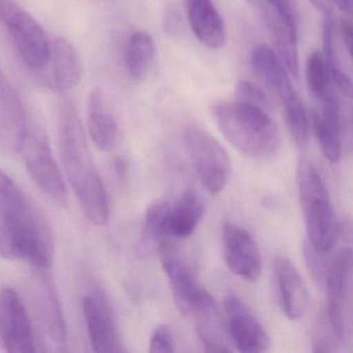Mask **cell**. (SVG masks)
Masks as SVG:
<instances>
[{"label":"cell","mask_w":353,"mask_h":353,"mask_svg":"<svg viewBox=\"0 0 353 353\" xmlns=\"http://www.w3.org/2000/svg\"><path fill=\"white\" fill-rule=\"evenodd\" d=\"M0 23L7 30L26 65L32 69L46 67L51 42L32 14L15 0H0Z\"/></svg>","instance_id":"8992f818"},{"label":"cell","mask_w":353,"mask_h":353,"mask_svg":"<svg viewBox=\"0 0 353 353\" xmlns=\"http://www.w3.org/2000/svg\"><path fill=\"white\" fill-rule=\"evenodd\" d=\"M224 257L229 270L247 282H255L261 276L262 258L254 237L239 225H223Z\"/></svg>","instance_id":"5bb4252c"},{"label":"cell","mask_w":353,"mask_h":353,"mask_svg":"<svg viewBox=\"0 0 353 353\" xmlns=\"http://www.w3.org/2000/svg\"><path fill=\"white\" fill-rule=\"evenodd\" d=\"M297 188L307 241L322 253H330L338 241L336 212L325 183L316 167L303 159L297 164Z\"/></svg>","instance_id":"277c9868"},{"label":"cell","mask_w":353,"mask_h":353,"mask_svg":"<svg viewBox=\"0 0 353 353\" xmlns=\"http://www.w3.org/2000/svg\"><path fill=\"white\" fill-rule=\"evenodd\" d=\"M48 63H51L50 84L53 90L68 92L79 84L83 65L79 52L69 41L57 38L51 42Z\"/></svg>","instance_id":"ffe728a7"},{"label":"cell","mask_w":353,"mask_h":353,"mask_svg":"<svg viewBox=\"0 0 353 353\" xmlns=\"http://www.w3.org/2000/svg\"><path fill=\"white\" fill-rule=\"evenodd\" d=\"M59 142L61 162L84 214L98 226L109 220V200L94 166L85 131L72 102L61 104L59 113Z\"/></svg>","instance_id":"7a4b0ae2"},{"label":"cell","mask_w":353,"mask_h":353,"mask_svg":"<svg viewBox=\"0 0 353 353\" xmlns=\"http://www.w3.org/2000/svg\"><path fill=\"white\" fill-rule=\"evenodd\" d=\"M326 254L327 253L317 251V250L311 247L309 243H305V249H303L305 262H307L310 272L320 284H322L326 268H327L328 261H330V259L326 258Z\"/></svg>","instance_id":"f546056e"},{"label":"cell","mask_w":353,"mask_h":353,"mask_svg":"<svg viewBox=\"0 0 353 353\" xmlns=\"http://www.w3.org/2000/svg\"><path fill=\"white\" fill-rule=\"evenodd\" d=\"M224 309L227 332L237 350L245 353L268 350L270 336L265 328L239 296L228 295L225 299Z\"/></svg>","instance_id":"7c38bea8"},{"label":"cell","mask_w":353,"mask_h":353,"mask_svg":"<svg viewBox=\"0 0 353 353\" xmlns=\"http://www.w3.org/2000/svg\"><path fill=\"white\" fill-rule=\"evenodd\" d=\"M323 55L330 74V81L334 82L339 90L351 98L352 94V82L351 78L345 73L341 67L334 47V23L330 12L324 13L323 19Z\"/></svg>","instance_id":"d4e9b609"},{"label":"cell","mask_w":353,"mask_h":353,"mask_svg":"<svg viewBox=\"0 0 353 353\" xmlns=\"http://www.w3.org/2000/svg\"><path fill=\"white\" fill-rule=\"evenodd\" d=\"M82 309L94 351L125 352L117 318L108 301L101 294H88L82 299Z\"/></svg>","instance_id":"4fadbf2b"},{"label":"cell","mask_w":353,"mask_h":353,"mask_svg":"<svg viewBox=\"0 0 353 353\" xmlns=\"http://www.w3.org/2000/svg\"><path fill=\"white\" fill-rule=\"evenodd\" d=\"M175 351L172 332L166 324H160L152 330L150 340V352L171 353Z\"/></svg>","instance_id":"f1b7e54d"},{"label":"cell","mask_w":353,"mask_h":353,"mask_svg":"<svg viewBox=\"0 0 353 353\" xmlns=\"http://www.w3.org/2000/svg\"><path fill=\"white\" fill-rule=\"evenodd\" d=\"M183 142L204 189L212 195L221 193L232 171L227 150L214 136L195 125L185 128Z\"/></svg>","instance_id":"52a82bcc"},{"label":"cell","mask_w":353,"mask_h":353,"mask_svg":"<svg viewBox=\"0 0 353 353\" xmlns=\"http://www.w3.org/2000/svg\"><path fill=\"white\" fill-rule=\"evenodd\" d=\"M352 252L341 249L328 261L322 284L327 299V320L336 340L346 342L351 332Z\"/></svg>","instance_id":"ba28073f"},{"label":"cell","mask_w":353,"mask_h":353,"mask_svg":"<svg viewBox=\"0 0 353 353\" xmlns=\"http://www.w3.org/2000/svg\"><path fill=\"white\" fill-rule=\"evenodd\" d=\"M305 78L310 92L318 102L332 94L327 67L323 55L319 51H314L307 57L305 63Z\"/></svg>","instance_id":"484cf974"},{"label":"cell","mask_w":353,"mask_h":353,"mask_svg":"<svg viewBox=\"0 0 353 353\" xmlns=\"http://www.w3.org/2000/svg\"><path fill=\"white\" fill-rule=\"evenodd\" d=\"M32 284L34 301L40 314L41 320L49 338L57 345L65 344L67 340V327L63 315L61 303L57 290L48 274L38 270Z\"/></svg>","instance_id":"ac0fdd59"},{"label":"cell","mask_w":353,"mask_h":353,"mask_svg":"<svg viewBox=\"0 0 353 353\" xmlns=\"http://www.w3.org/2000/svg\"><path fill=\"white\" fill-rule=\"evenodd\" d=\"M204 202L196 192L187 191L181 196L169 214V235L173 239H187L193 234L204 214Z\"/></svg>","instance_id":"603a6c76"},{"label":"cell","mask_w":353,"mask_h":353,"mask_svg":"<svg viewBox=\"0 0 353 353\" xmlns=\"http://www.w3.org/2000/svg\"><path fill=\"white\" fill-rule=\"evenodd\" d=\"M257 1L258 0H248V3H252V5H255Z\"/></svg>","instance_id":"836d02e7"},{"label":"cell","mask_w":353,"mask_h":353,"mask_svg":"<svg viewBox=\"0 0 353 353\" xmlns=\"http://www.w3.org/2000/svg\"><path fill=\"white\" fill-rule=\"evenodd\" d=\"M88 130L90 138L100 150H113L121 137L119 123L105 104L100 88L90 92L88 106Z\"/></svg>","instance_id":"44dd1931"},{"label":"cell","mask_w":353,"mask_h":353,"mask_svg":"<svg viewBox=\"0 0 353 353\" xmlns=\"http://www.w3.org/2000/svg\"><path fill=\"white\" fill-rule=\"evenodd\" d=\"M330 1L334 3L341 11L345 12V13H351L352 0H330Z\"/></svg>","instance_id":"1f68e13d"},{"label":"cell","mask_w":353,"mask_h":353,"mask_svg":"<svg viewBox=\"0 0 353 353\" xmlns=\"http://www.w3.org/2000/svg\"><path fill=\"white\" fill-rule=\"evenodd\" d=\"M341 36H342L343 43H344L345 49L349 55L352 52V39H353V30L352 23L349 20H344L341 23Z\"/></svg>","instance_id":"4dcf8cb0"},{"label":"cell","mask_w":353,"mask_h":353,"mask_svg":"<svg viewBox=\"0 0 353 353\" xmlns=\"http://www.w3.org/2000/svg\"><path fill=\"white\" fill-rule=\"evenodd\" d=\"M251 65L254 72L280 99L293 141L299 148H305L310 140L309 119L278 55L266 45H259L252 52Z\"/></svg>","instance_id":"5b68a950"},{"label":"cell","mask_w":353,"mask_h":353,"mask_svg":"<svg viewBox=\"0 0 353 353\" xmlns=\"http://www.w3.org/2000/svg\"><path fill=\"white\" fill-rule=\"evenodd\" d=\"M160 255L173 299L181 314L193 317L198 312L216 303L214 297L199 284L191 268L175 255L169 243L161 247Z\"/></svg>","instance_id":"30bf717a"},{"label":"cell","mask_w":353,"mask_h":353,"mask_svg":"<svg viewBox=\"0 0 353 353\" xmlns=\"http://www.w3.org/2000/svg\"><path fill=\"white\" fill-rule=\"evenodd\" d=\"M313 114V129L327 161L336 164L342 157L343 123L341 107L334 94L320 101Z\"/></svg>","instance_id":"2e32d148"},{"label":"cell","mask_w":353,"mask_h":353,"mask_svg":"<svg viewBox=\"0 0 353 353\" xmlns=\"http://www.w3.org/2000/svg\"><path fill=\"white\" fill-rule=\"evenodd\" d=\"M310 3H313L314 7L321 10L323 13L330 12V0H310Z\"/></svg>","instance_id":"d6a6232c"},{"label":"cell","mask_w":353,"mask_h":353,"mask_svg":"<svg viewBox=\"0 0 353 353\" xmlns=\"http://www.w3.org/2000/svg\"><path fill=\"white\" fill-rule=\"evenodd\" d=\"M235 96L239 101L260 107L268 111L270 108V100L265 92L255 84L251 82H239L235 88Z\"/></svg>","instance_id":"4316f807"},{"label":"cell","mask_w":353,"mask_h":353,"mask_svg":"<svg viewBox=\"0 0 353 353\" xmlns=\"http://www.w3.org/2000/svg\"><path fill=\"white\" fill-rule=\"evenodd\" d=\"M32 181L55 203H68L67 185L51 152L48 138L40 128L28 127L21 150Z\"/></svg>","instance_id":"9c48e42d"},{"label":"cell","mask_w":353,"mask_h":353,"mask_svg":"<svg viewBox=\"0 0 353 353\" xmlns=\"http://www.w3.org/2000/svg\"><path fill=\"white\" fill-rule=\"evenodd\" d=\"M212 115L225 139L247 158L270 160L280 150V131L264 109L239 100L219 102Z\"/></svg>","instance_id":"3957f363"},{"label":"cell","mask_w":353,"mask_h":353,"mask_svg":"<svg viewBox=\"0 0 353 353\" xmlns=\"http://www.w3.org/2000/svg\"><path fill=\"white\" fill-rule=\"evenodd\" d=\"M0 345L8 352L36 351L34 330L26 305L12 288L0 292Z\"/></svg>","instance_id":"8fae6325"},{"label":"cell","mask_w":353,"mask_h":353,"mask_svg":"<svg viewBox=\"0 0 353 353\" xmlns=\"http://www.w3.org/2000/svg\"><path fill=\"white\" fill-rule=\"evenodd\" d=\"M266 13L297 26V10L295 0H265Z\"/></svg>","instance_id":"83f0119b"},{"label":"cell","mask_w":353,"mask_h":353,"mask_svg":"<svg viewBox=\"0 0 353 353\" xmlns=\"http://www.w3.org/2000/svg\"><path fill=\"white\" fill-rule=\"evenodd\" d=\"M170 210V203L167 201L154 202L148 208L138 243V253L148 255L154 251H160L161 247L168 243Z\"/></svg>","instance_id":"7402d4cb"},{"label":"cell","mask_w":353,"mask_h":353,"mask_svg":"<svg viewBox=\"0 0 353 353\" xmlns=\"http://www.w3.org/2000/svg\"><path fill=\"white\" fill-rule=\"evenodd\" d=\"M28 128L26 111L13 86L10 82L0 86V152H20Z\"/></svg>","instance_id":"9a60e30c"},{"label":"cell","mask_w":353,"mask_h":353,"mask_svg":"<svg viewBox=\"0 0 353 353\" xmlns=\"http://www.w3.org/2000/svg\"><path fill=\"white\" fill-rule=\"evenodd\" d=\"M188 19L196 38L210 49H221L227 40L226 26L212 0H185Z\"/></svg>","instance_id":"d6986e66"},{"label":"cell","mask_w":353,"mask_h":353,"mask_svg":"<svg viewBox=\"0 0 353 353\" xmlns=\"http://www.w3.org/2000/svg\"><path fill=\"white\" fill-rule=\"evenodd\" d=\"M54 251V236L46 216L0 169V256L47 270Z\"/></svg>","instance_id":"6da1fadb"},{"label":"cell","mask_w":353,"mask_h":353,"mask_svg":"<svg viewBox=\"0 0 353 353\" xmlns=\"http://www.w3.org/2000/svg\"><path fill=\"white\" fill-rule=\"evenodd\" d=\"M156 47L150 34L136 32L132 34L125 53V68L128 73L135 81H143L154 61Z\"/></svg>","instance_id":"cb8c5ba5"},{"label":"cell","mask_w":353,"mask_h":353,"mask_svg":"<svg viewBox=\"0 0 353 353\" xmlns=\"http://www.w3.org/2000/svg\"><path fill=\"white\" fill-rule=\"evenodd\" d=\"M274 276L285 315L291 320L303 317L309 305V293L296 266L288 258H276Z\"/></svg>","instance_id":"e0dca14e"}]
</instances>
